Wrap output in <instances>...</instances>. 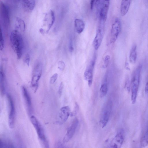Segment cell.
I'll use <instances>...</instances> for the list:
<instances>
[{"label": "cell", "mask_w": 148, "mask_h": 148, "mask_svg": "<svg viewBox=\"0 0 148 148\" xmlns=\"http://www.w3.org/2000/svg\"><path fill=\"white\" fill-rule=\"evenodd\" d=\"M145 90L146 92L148 94V74L147 77V81L145 84Z\"/></svg>", "instance_id": "32"}, {"label": "cell", "mask_w": 148, "mask_h": 148, "mask_svg": "<svg viewBox=\"0 0 148 148\" xmlns=\"http://www.w3.org/2000/svg\"><path fill=\"white\" fill-rule=\"evenodd\" d=\"M16 27L20 29L24 32L25 30V24L24 21L21 18L17 17L16 18Z\"/></svg>", "instance_id": "23"}, {"label": "cell", "mask_w": 148, "mask_h": 148, "mask_svg": "<svg viewBox=\"0 0 148 148\" xmlns=\"http://www.w3.org/2000/svg\"><path fill=\"white\" fill-rule=\"evenodd\" d=\"M66 65L64 62L62 60L59 61L58 62V68L61 71H63Z\"/></svg>", "instance_id": "28"}, {"label": "cell", "mask_w": 148, "mask_h": 148, "mask_svg": "<svg viewBox=\"0 0 148 148\" xmlns=\"http://www.w3.org/2000/svg\"><path fill=\"white\" fill-rule=\"evenodd\" d=\"M10 40L11 45L16 53L17 58L20 59L23 53L24 43L22 36L17 29H14L11 33Z\"/></svg>", "instance_id": "1"}, {"label": "cell", "mask_w": 148, "mask_h": 148, "mask_svg": "<svg viewBox=\"0 0 148 148\" xmlns=\"http://www.w3.org/2000/svg\"><path fill=\"white\" fill-rule=\"evenodd\" d=\"M108 87L106 81L103 82L101 86L100 89V94L101 97H105L107 94Z\"/></svg>", "instance_id": "21"}, {"label": "cell", "mask_w": 148, "mask_h": 148, "mask_svg": "<svg viewBox=\"0 0 148 148\" xmlns=\"http://www.w3.org/2000/svg\"><path fill=\"white\" fill-rule=\"evenodd\" d=\"M30 61V56L28 53L26 54L24 58V62L26 64L29 66Z\"/></svg>", "instance_id": "30"}, {"label": "cell", "mask_w": 148, "mask_h": 148, "mask_svg": "<svg viewBox=\"0 0 148 148\" xmlns=\"http://www.w3.org/2000/svg\"><path fill=\"white\" fill-rule=\"evenodd\" d=\"M132 0H122L120 6V12L123 16L128 12Z\"/></svg>", "instance_id": "16"}, {"label": "cell", "mask_w": 148, "mask_h": 148, "mask_svg": "<svg viewBox=\"0 0 148 148\" xmlns=\"http://www.w3.org/2000/svg\"><path fill=\"white\" fill-rule=\"evenodd\" d=\"M105 22L103 21L99 20L96 35L93 42V47L96 50L99 48L102 41L104 34Z\"/></svg>", "instance_id": "6"}, {"label": "cell", "mask_w": 148, "mask_h": 148, "mask_svg": "<svg viewBox=\"0 0 148 148\" xmlns=\"http://www.w3.org/2000/svg\"><path fill=\"white\" fill-rule=\"evenodd\" d=\"M95 64V60H93L86 68L84 73V79L88 81L89 87L92 85V83L93 72Z\"/></svg>", "instance_id": "13"}, {"label": "cell", "mask_w": 148, "mask_h": 148, "mask_svg": "<svg viewBox=\"0 0 148 148\" xmlns=\"http://www.w3.org/2000/svg\"><path fill=\"white\" fill-rule=\"evenodd\" d=\"M42 66L40 62H38L34 66L32 72L31 85L35 92L38 87V82L42 75Z\"/></svg>", "instance_id": "7"}, {"label": "cell", "mask_w": 148, "mask_h": 148, "mask_svg": "<svg viewBox=\"0 0 148 148\" xmlns=\"http://www.w3.org/2000/svg\"><path fill=\"white\" fill-rule=\"evenodd\" d=\"M96 7L99 20L106 21L110 5V0H96Z\"/></svg>", "instance_id": "4"}, {"label": "cell", "mask_w": 148, "mask_h": 148, "mask_svg": "<svg viewBox=\"0 0 148 148\" xmlns=\"http://www.w3.org/2000/svg\"><path fill=\"white\" fill-rule=\"evenodd\" d=\"M16 1H19V0H15Z\"/></svg>", "instance_id": "35"}, {"label": "cell", "mask_w": 148, "mask_h": 148, "mask_svg": "<svg viewBox=\"0 0 148 148\" xmlns=\"http://www.w3.org/2000/svg\"><path fill=\"white\" fill-rule=\"evenodd\" d=\"M64 88V84L62 82L60 83L58 90V95L59 97H61L62 93V92Z\"/></svg>", "instance_id": "29"}, {"label": "cell", "mask_w": 148, "mask_h": 148, "mask_svg": "<svg viewBox=\"0 0 148 148\" xmlns=\"http://www.w3.org/2000/svg\"><path fill=\"white\" fill-rule=\"evenodd\" d=\"M1 18L5 26L8 27L10 23L9 12L6 6L3 2L0 3Z\"/></svg>", "instance_id": "14"}, {"label": "cell", "mask_w": 148, "mask_h": 148, "mask_svg": "<svg viewBox=\"0 0 148 148\" xmlns=\"http://www.w3.org/2000/svg\"><path fill=\"white\" fill-rule=\"evenodd\" d=\"M137 58V46L134 44L132 46L130 50L129 55V60L130 62L134 64Z\"/></svg>", "instance_id": "20"}, {"label": "cell", "mask_w": 148, "mask_h": 148, "mask_svg": "<svg viewBox=\"0 0 148 148\" xmlns=\"http://www.w3.org/2000/svg\"><path fill=\"white\" fill-rule=\"evenodd\" d=\"M142 66L138 65L134 71L131 81V99L133 104L135 103L140 82Z\"/></svg>", "instance_id": "2"}, {"label": "cell", "mask_w": 148, "mask_h": 148, "mask_svg": "<svg viewBox=\"0 0 148 148\" xmlns=\"http://www.w3.org/2000/svg\"><path fill=\"white\" fill-rule=\"evenodd\" d=\"M22 91L27 112L30 115L32 114V103L30 96L27 89L24 86H22Z\"/></svg>", "instance_id": "12"}, {"label": "cell", "mask_w": 148, "mask_h": 148, "mask_svg": "<svg viewBox=\"0 0 148 148\" xmlns=\"http://www.w3.org/2000/svg\"><path fill=\"white\" fill-rule=\"evenodd\" d=\"M0 49L1 50H2L4 47V42L3 37L1 29L0 33Z\"/></svg>", "instance_id": "26"}, {"label": "cell", "mask_w": 148, "mask_h": 148, "mask_svg": "<svg viewBox=\"0 0 148 148\" xmlns=\"http://www.w3.org/2000/svg\"><path fill=\"white\" fill-rule=\"evenodd\" d=\"M140 144L143 147H145L148 145V127L141 139Z\"/></svg>", "instance_id": "22"}, {"label": "cell", "mask_w": 148, "mask_h": 148, "mask_svg": "<svg viewBox=\"0 0 148 148\" xmlns=\"http://www.w3.org/2000/svg\"><path fill=\"white\" fill-rule=\"evenodd\" d=\"M9 113L8 118V125L11 129L13 128L14 126L15 119V110L14 103L11 96L9 94L7 95Z\"/></svg>", "instance_id": "8"}, {"label": "cell", "mask_w": 148, "mask_h": 148, "mask_svg": "<svg viewBox=\"0 0 148 148\" xmlns=\"http://www.w3.org/2000/svg\"><path fill=\"white\" fill-rule=\"evenodd\" d=\"M110 60V56L109 55H107L105 57L104 60L103 67V68H106L108 66Z\"/></svg>", "instance_id": "24"}, {"label": "cell", "mask_w": 148, "mask_h": 148, "mask_svg": "<svg viewBox=\"0 0 148 148\" xmlns=\"http://www.w3.org/2000/svg\"><path fill=\"white\" fill-rule=\"evenodd\" d=\"M78 123L77 119H74L71 125L68 128L66 133L64 136L63 142L66 143L70 140L73 136Z\"/></svg>", "instance_id": "11"}, {"label": "cell", "mask_w": 148, "mask_h": 148, "mask_svg": "<svg viewBox=\"0 0 148 148\" xmlns=\"http://www.w3.org/2000/svg\"><path fill=\"white\" fill-rule=\"evenodd\" d=\"M79 106L77 103L76 102L75 103V105L73 110L71 113L70 115L71 116H75L77 114L79 110Z\"/></svg>", "instance_id": "25"}, {"label": "cell", "mask_w": 148, "mask_h": 148, "mask_svg": "<svg viewBox=\"0 0 148 148\" xmlns=\"http://www.w3.org/2000/svg\"><path fill=\"white\" fill-rule=\"evenodd\" d=\"M23 5L25 10L28 12L32 11L35 5V0H22Z\"/></svg>", "instance_id": "18"}, {"label": "cell", "mask_w": 148, "mask_h": 148, "mask_svg": "<svg viewBox=\"0 0 148 148\" xmlns=\"http://www.w3.org/2000/svg\"><path fill=\"white\" fill-rule=\"evenodd\" d=\"M69 51L71 52H72L74 50L73 41L71 38H70L69 41Z\"/></svg>", "instance_id": "31"}, {"label": "cell", "mask_w": 148, "mask_h": 148, "mask_svg": "<svg viewBox=\"0 0 148 148\" xmlns=\"http://www.w3.org/2000/svg\"><path fill=\"white\" fill-rule=\"evenodd\" d=\"M95 0H90V7L91 10H92L93 8V4Z\"/></svg>", "instance_id": "33"}, {"label": "cell", "mask_w": 148, "mask_h": 148, "mask_svg": "<svg viewBox=\"0 0 148 148\" xmlns=\"http://www.w3.org/2000/svg\"><path fill=\"white\" fill-rule=\"evenodd\" d=\"M121 29V23L120 19L116 18L112 25L110 41L114 43L117 40Z\"/></svg>", "instance_id": "9"}, {"label": "cell", "mask_w": 148, "mask_h": 148, "mask_svg": "<svg viewBox=\"0 0 148 148\" xmlns=\"http://www.w3.org/2000/svg\"><path fill=\"white\" fill-rule=\"evenodd\" d=\"M112 102L110 100L104 104L100 115V123L102 128L107 125L109 121L112 108Z\"/></svg>", "instance_id": "5"}, {"label": "cell", "mask_w": 148, "mask_h": 148, "mask_svg": "<svg viewBox=\"0 0 148 148\" xmlns=\"http://www.w3.org/2000/svg\"><path fill=\"white\" fill-rule=\"evenodd\" d=\"M0 88L1 94L3 96L6 92V84L4 74L3 68L1 66L0 70Z\"/></svg>", "instance_id": "17"}, {"label": "cell", "mask_w": 148, "mask_h": 148, "mask_svg": "<svg viewBox=\"0 0 148 148\" xmlns=\"http://www.w3.org/2000/svg\"><path fill=\"white\" fill-rule=\"evenodd\" d=\"M125 138V132L122 129L119 130L110 143V147L120 148L122 146Z\"/></svg>", "instance_id": "10"}, {"label": "cell", "mask_w": 148, "mask_h": 148, "mask_svg": "<svg viewBox=\"0 0 148 148\" xmlns=\"http://www.w3.org/2000/svg\"><path fill=\"white\" fill-rule=\"evenodd\" d=\"M58 77V74L57 73L54 74L50 77L49 83L51 84H53L57 80Z\"/></svg>", "instance_id": "27"}, {"label": "cell", "mask_w": 148, "mask_h": 148, "mask_svg": "<svg viewBox=\"0 0 148 148\" xmlns=\"http://www.w3.org/2000/svg\"><path fill=\"white\" fill-rule=\"evenodd\" d=\"M125 69H126L127 70H130V68H129L128 63L127 62L125 63Z\"/></svg>", "instance_id": "34"}, {"label": "cell", "mask_w": 148, "mask_h": 148, "mask_svg": "<svg viewBox=\"0 0 148 148\" xmlns=\"http://www.w3.org/2000/svg\"><path fill=\"white\" fill-rule=\"evenodd\" d=\"M74 25L76 32L79 34L82 33L85 28L84 23L81 19H76L74 21Z\"/></svg>", "instance_id": "19"}, {"label": "cell", "mask_w": 148, "mask_h": 148, "mask_svg": "<svg viewBox=\"0 0 148 148\" xmlns=\"http://www.w3.org/2000/svg\"><path fill=\"white\" fill-rule=\"evenodd\" d=\"M30 121L35 128L38 137L42 145L45 148H48L49 144L46 138L44 129L36 118L34 116L30 117Z\"/></svg>", "instance_id": "3"}, {"label": "cell", "mask_w": 148, "mask_h": 148, "mask_svg": "<svg viewBox=\"0 0 148 148\" xmlns=\"http://www.w3.org/2000/svg\"><path fill=\"white\" fill-rule=\"evenodd\" d=\"M70 109L68 106L61 108L59 113V117L62 122H66L71 114Z\"/></svg>", "instance_id": "15"}]
</instances>
